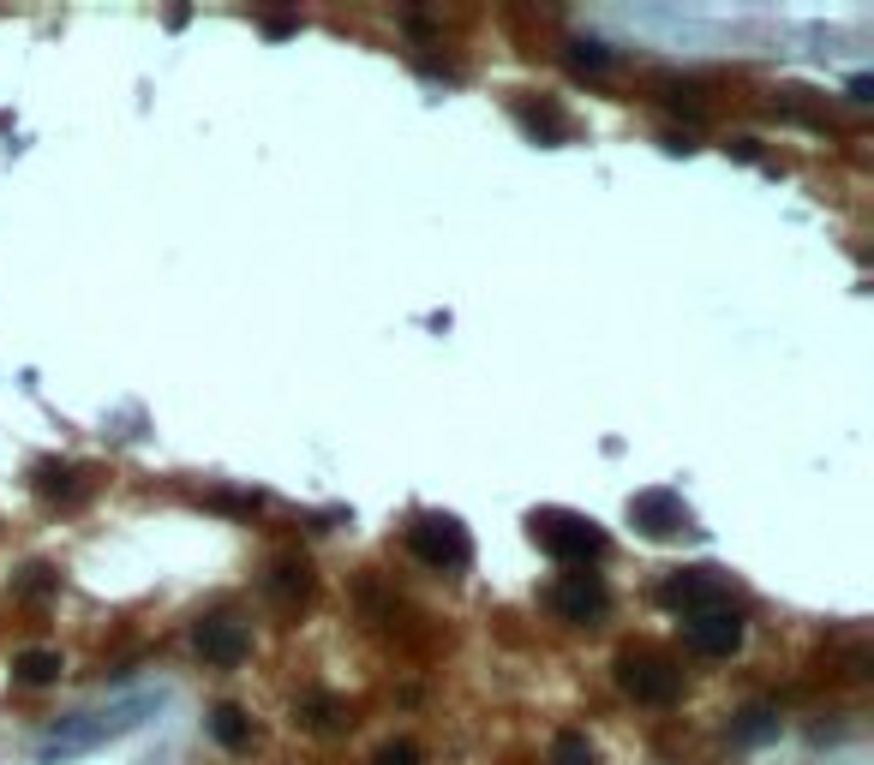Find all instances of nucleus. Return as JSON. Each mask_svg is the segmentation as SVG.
<instances>
[{"mask_svg":"<svg viewBox=\"0 0 874 765\" xmlns=\"http://www.w3.org/2000/svg\"><path fill=\"white\" fill-rule=\"evenodd\" d=\"M156 711V699L138 694V699H120V706H103V711H79V718H60L55 730L36 742V765H67L79 754H96V748L120 742V735H132L138 723Z\"/></svg>","mask_w":874,"mask_h":765,"instance_id":"1","label":"nucleus"},{"mask_svg":"<svg viewBox=\"0 0 874 765\" xmlns=\"http://www.w3.org/2000/svg\"><path fill=\"white\" fill-rule=\"evenodd\" d=\"M408 544L426 568H467L474 563V539H467V527L455 515H420L408 527Z\"/></svg>","mask_w":874,"mask_h":765,"instance_id":"2","label":"nucleus"},{"mask_svg":"<svg viewBox=\"0 0 874 765\" xmlns=\"http://www.w3.org/2000/svg\"><path fill=\"white\" fill-rule=\"evenodd\" d=\"M534 539L546 544L557 563H593V556H605V532L581 515H557V508L534 515Z\"/></svg>","mask_w":874,"mask_h":765,"instance_id":"3","label":"nucleus"},{"mask_svg":"<svg viewBox=\"0 0 874 765\" xmlns=\"http://www.w3.org/2000/svg\"><path fill=\"white\" fill-rule=\"evenodd\" d=\"M683 640H689L695 658H731L743 646V622L719 604V610H701V616L683 622Z\"/></svg>","mask_w":874,"mask_h":765,"instance_id":"4","label":"nucleus"},{"mask_svg":"<svg viewBox=\"0 0 874 765\" xmlns=\"http://www.w3.org/2000/svg\"><path fill=\"white\" fill-rule=\"evenodd\" d=\"M629 520L648 539H671V532L689 527V508L677 503V491H641V496H629Z\"/></svg>","mask_w":874,"mask_h":765,"instance_id":"5","label":"nucleus"},{"mask_svg":"<svg viewBox=\"0 0 874 765\" xmlns=\"http://www.w3.org/2000/svg\"><path fill=\"white\" fill-rule=\"evenodd\" d=\"M624 687L641 699V706H671V699L683 694V675L671 664H659V658H629V664H624Z\"/></svg>","mask_w":874,"mask_h":765,"instance_id":"6","label":"nucleus"},{"mask_svg":"<svg viewBox=\"0 0 874 765\" xmlns=\"http://www.w3.org/2000/svg\"><path fill=\"white\" fill-rule=\"evenodd\" d=\"M551 610L563 622H593L605 610V586L599 574H563V580L551 586Z\"/></svg>","mask_w":874,"mask_h":765,"instance_id":"7","label":"nucleus"},{"mask_svg":"<svg viewBox=\"0 0 874 765\" xmlns=\"http://www.w3.org/2000/svg\"><path fill=\"white\" fill-rule=\"evenodd\" d=\"M198 652H205L210 664L234 670L240 658H246V628H240V622H228V616H210V622H198Z\"/></svg>","mask_w":874,"mask_h":765,"instance_id":"8","label":"nucleus"},{"mask_svg":"<svg viewBox=\"0 0 874 765\" xmlns=\"http://www.w3.org/2000/svg\"><path fill=\"white\" fill-rule=\"evenodd\" d=\"M665 604H677V610H695V616H701V610H719V598H725V586L713 580V574H671L665 580Z\"/></svg>","mask_w":874,"mask_h":765,"instance_id":"9","label":"nucleus"},{"mask_svg":"<svg viewBox=\"0 0 874 765\" xmlns=\"http://www.w3.org/2000/svg\"><path fill=\"white\" fill-rule=\"evenodd\" d=\"M55 675H60V652H48V646H31V652L12 658V682H24V687H43Z\"/></svg>","mask_w":874,"mask_h":765,"instance_id":"10","label":"nucleus"},{"mask_svg":"<svg viewBox=\"0 0 874 765\" xmlns=\"http://www.w3.org/2000/svg\"><path fill=\"white\" fill-rule=\"evenodd\" d=\"M551 765H593V742L581 730H563L551 742Z\"/></svg>","mask_w":874,"mask_h":765,"instance_id":"11","label":"nucleus"},{"mask_svg":"<svg viewBox=\"0 0 874 765\" xmlns=\"http://www.w3.org/2000/svg\"><path fill=\"white\" fill-rule=\"evenodd\" d=\"M210 735H217L222 748H246V718H240L234 706H222L217 718H210Z\"/></svg>","mask_w":874,"mask_h":765,"instance_id":"12","label":"nucleus"},{"mask_svg":"<svg viewBox=\"0 0 874 765\" xmlns=\"http://www.w3.org/2000/svg\"><path fill=\"white\" fill-rule=\"evenodd\" d=\"M772 730H779V718H772L767 706H755V711H743V718H737V742H767Z\"/></svg>","mask_w":874,"mask_h":765,"instance_id":"13","label":"nucleus"},{"mask_svg":"<svg viewBox=\"0 0 874 765\" xmlns=\"http://www.w3.org/2000/svg\"><path fill=\"white\" fill-rule=\"evenodd\" d=\"M569 55H575V67H611V55L599 43H569Z\"/></svg>","mask_w":874,"mask_h":765,"instance_id":"14","label":"nucleus"},{"mask_svg":"<svg viewBox=\"0 0 874 765\" xmlns=\"http://www.w3.org/2000/svg\"><path fill=\"white\" fill-rule=\"evenodd\" d=\"M413 760H420V754H413L408 742H396V748H384V754H377V765H413Z\"/></svg>","mask_w":874,"mask_h":765,"instance_id":"15","label":"nucleus"}]
</instances>
